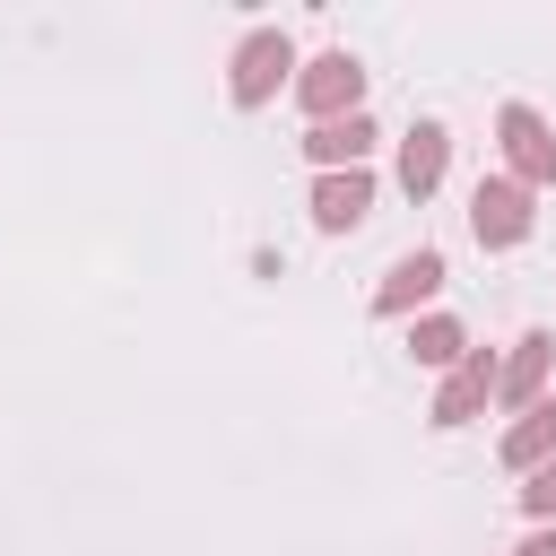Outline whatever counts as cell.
<instances>
[{"mask_svg": "<svg viewBox=\"0 0 556 556\" xmlns=\"http://www.w3.org/2000/svg\"><path fill=\"white\" fill-rule=\"evenodd\" d=\"M408 356L434 365V374H452V365L469 356V330H460L452 313H417V321H408Z\"/></svg>", "mask_w": 556, "mask_h": 556, "instance_id": "obj_12", "label": "cell"}, {"mask_svg": "<svg viewBox=\"0 0 556 556\" xmlns=\"http://www.w3.org/2000/svg\"><path fill=\"white\" fill-rule=\"evenodd\" d=\"M486 400H495V356H486V348H469V356L434 382V408H426V417H434L443 434H460L469 417H486Z\"/></svg>", "mask_w": 556, "mask_h": 556, "instance_id": "obj_6", "label": "cell"}, {"mask_svg": "<svg viewBox=\"0 0 556 556\" xmlns=\"http://www.w3.org/2000/svg\"><path fill=\"white\" fill-rule=\"evenodd\" d=\"M443 295V252L434 243H417V252H400L391 269H382V287H374V313L382 321H408L417 304H434Z\"/></svg>", "mask_w": 556, "mask_h": 556, "instance_id": "obj_5", "label": "cell"}, {"mask_svg": "<svg viewBox=\"0 0 556 556\" xmlns=\"http://www.w3.org/2000/svg\"><path fill=\"white\" fill-rule=\"evenodd\" d=\"M295 104H304L313 122H348V113H365V61H356V52H321V61H304V70H295Z\"/></svg>", "mask_w": 556, "mask_h": 556, "instance_id": "obj_3", "label": "cell"}, {"mask_svg": "<svg viewBox=\"0 0 556 556\" xmlns=\"http://www.w3.org/2000/svg\"><path fill=\"white\" fill-rule=\"evenodd\" d=\"M513 556H556V521H539V530H530V539H521Z\"/></svg>", "mask_w": 556, "mask_h": 556, "instance_id": "obj_14", "label": "cell"}, {"mask_svg": "<svg viewBox=\"0 0 556 556\" xmlns=\"http://www.w3.org/2000/svg\"><path fill=\"white\" fill-rule=\"evenodd\" d=\"M278 87H295V43H287L278 26H252V35L235 43V61H226V96H235L243 113H261Z\"/></svg>", "mask_w": 556, "mask_h": 556, "instance_id": "obj_1", "label": "cell"}, {"mask_svg": "<svg viewBox=\"0 0 556 556\" xmlns=\"http://www.w3.org/2000/svg\"><path fill=\"white\" fill-rule=\"evenodd\" d=\"M530 226H539V191H521L513 174H486V182L469 191V235H478L486 252L530 243Z\"/></svg>", "mask_w": 556, "mask_h": 556, "instance_id": "obj_2", "label": "cell"}, {"mask_svg": "<svg viewBox=\"0 0 556 556\" xmlns=\"http://www.w3.org/2000/svg\"><path fill=\"white\" fill-rule=\"evenodd\" d=\"M495 148H504V174H513L521 191H547V182H556V130H547L530 104H504V113H495Z\"/></svg>", "mask_w": 556, "mask_h": 556, "instance_id": "obj_4", "label": "cell"}, {"mask_svg": "<svg viewBox=\"0 0 556 556\" xmlns=\"http://www.w3.org/2000/svg\"><path fill=\"white\" fill-rule=\"evenodd\" d=\"M443 174H452V130H443V122H417V130L400 139V191H408V200H434Z\"/></svg>", "mask_w": 556, "mask_h": 556, "instance_id": "obj_10", "label": "cell"}, {"mask_svg": "<svg viewBox=\"0 0 556 556\" xmlns=\"http://www.w3.org/2000/svg\"><path fill=\"white\" fill-rule=\"evenodd\" d=\"M495 452H504V469H521V478H530L539 460H556V400H530V408L504 426Z\"/></svg>", "mask_w": 556, "mask_h": 556, "instance_id": "obj_11", "label": "cell"}, {"mask_svg": "<svg viewBox=\"0 0 556 556\" xmlns=\"http://www.w3.org/2000/svg\"><path fill=\"white\" fill-rule=\"evenodd\" d=\"M521 513H530V521H556V460H539V469L521 478Z\"/></svg>", "mask_w": 556, "mask_h": 556, "instance_id": "obj_13", "label": "cell"}, {"mask_svg": "<svg viewBox=\"0 0 556 556\" xmlns=\"http://www.w3.org/2000/svg\"><path fill=\"white\" fill-rule=\"evenodd\" d=\"M374 217V174L348 165V174H313V226L321 235H356Z\"/></svg>", "mask_w": 556, "mask_h": 556, "instance_id": "obj_7", "label": "cell"}, {"mask_svg": "<svg viewBox=\"0 0 556 556\" xmlns=\"http://www.w3.org/2000/svg\"><path fill=\"white\" fill-rule=\"evenodd\" d=\"M547 365H556V339H547V330H521V339H513V356L495 365V400L521 417L530 400H547Z\"/></svg>", "mask_w": 556, "mask_h": 556, "instance_id": "obj_8", "label": "cell"}, {"mask_svg": "<svg viewBox=\"0 0 556 556\" xmlns=\"http://www.w3.org/2000/svg\"><path fill=\"white\" fill-rule=\"evenodd\" d=\"M374 113H348V122H313L304 130V156H313V174H348V165H365L374 156Z\"/></svg>", "mask_w": 556, "mask_h": 556, "instance_id": "obj_9", "label": "cell"}]
</instances>
